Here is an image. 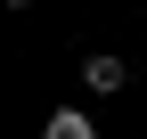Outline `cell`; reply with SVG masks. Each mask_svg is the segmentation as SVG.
<instances>
[{
    "instance_id": "6da1fadb",
    "label": "cell",
    "mask_w": 147,
    "mask_h": 139,
    "mask_svg": "<svg viewBox=\"0 0 147 139\" xmlns=\"http://www.w3.org/2000/svg\"><path fill=\"white\" fill-rule=\"evenodd\" d=\"M123 82H131V65H123V57H82V90H90V98H115Z\"/></svg>"
},
{
    "instance_id": "7a4b0ae2",
    "label": "cell",
    "mask_w": 147,
    "mask_h": 139,
    "mask_svg": "<svg viewBox=\"0 0 147 139\" xmlns=\"http://www.w3.org/2000/svg\"><path fill=\"white\" fill-rule=\"evenodd\" d=\"M41 139H98V123H90L82 107H57V115L41 123Z\"/></svg>"
}]
</instances>
